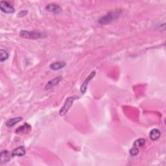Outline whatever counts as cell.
I'll use <instances>...</instances> for the list:
<instances>
[{
  "instance_id": "17",
  "label": "cell",
  "mask_w": 166,
  "mask_h": 166,
  "mask_svg": "<svg viewBox=\"0 0 166 166\" xmlns=\"http://www.w3.org/2000/svg\"><path fill=\"white\" fill-rule=\"evenodd\" d=\"M27 12H27V11H22L21 12H18L17 16H18V18H20V17H24V16H25V15H27Z\"/></svg>"
},
{
  "instance_id": "9",
  "label": "cell",
  "mask_w": 166,
  "mask_h": 166,
  "mask_svg": "<svg viewBox=\"0 0 166 166\" xmlns=\"http://www.w3.org/2000/svg\"><path fill=\"white\" fill-rule=\"evenodd\" d=\"M25 149L24 146L18 147L12 152L11 156L12 157L15 156H23L25 154Z\"/></svg>"
},
{
  "instance_id": "16",
  "label": "cell",
  "mask_w": 166,
  "mask_h": 166,
  "mask_svg": "<svg viewBox=\"0 0 166 166\" xmlns=\"http://www.w3.org/2000/svg\"><path fill=\"white\" fill-rule=\"evenodd\" d=\"M129 153H130L131 155L134 156H137L139 153V150L136 147H134L132 148L129 151Z\"/></svg>"
},
{
  "instance_id": "6",
  "label": "cell",
  "mask_w": 166,
  "mask_h": 166,
  "mask_svg": "<svg viewBox=\"0 0 166 166\" xmlns=\"http://www.w3.org/2000/svg\"><path fill=\"white\" fill-rule=\"evenodd\" d=\"M45 8L48 11L55 14H58L62 12L61 7L56 4H49L48 5L46 6Z\"/></svg>"
},
{
  "instance_id": "7",
  "label": "cell",
  "mask_w": 166,
  "mask_h": 166,
  "mask_svg": "<svg viewBox=\"0 0 166 166\" xmlns=\"http://www.w3.org/2000/svg\"><path fill=\"white\" fill-rule=\"evenodd\" d=\"M31 131V126L28 123H24L16 130V134H25Z\"/></svg>"
},
{
  "instance_id": "4",
  "label": "cell",
  "mask_w": 166,
  "mask_h": 166,
  "mask_svg": "<svg viewBox=\"0 0 166 166\" xmlns=\"http://www.w3.org/2000/svg\"><path fill=\"white\" fill-rule=\"evenodd\" d=\"M0 9L3 12L7 14H12L15 12V8H14L10 4H8L7 2L2 1L0 2Z\"/></svg>"
},
{
  "instance_id": "12",
  "label": "cell",
  "mask_w": 166,
  "mask_h": 166,
  "mask_svg": "<svg viewBox=\"0 0 166 166\" xmlns=\"http://www.w3.org/2000/svg\"><path fill=\"white\" fill-rule=\"evenodd\" d=\"M161 136V132L158 128H154L150 132L149 137L151 140L156 141L158 140Z\"/></svg>"
},
{
  "instance_id": "2",
  "label": "cell",
  "mask_w": 166,
  "mask_h": 166,
  "mask_svg": "<svg viewBox=\"0 0 166 166\" xmlns=\"http://www.w3.org/2000/svg\"><path fill=\"white\" fill-rule=\"evenodd\" d=\"M119 15H120V14H119V12H110L103 16L99 20V22L101 25H107L110 24V23H111L114 20L118 19L119 17Z\"/></svg>"
},
{
  "instance_id": "13",
  "label": "cell",
  "mask_w": 166,
  "mask_h": 166,
  "mask_svg": "<svg viewBox=\"0 0 166 166\" xmlns=\"http://www.w3.org/2000/svg\"><path fill=\"white\" fill-rule=\"evenodd\" d=\"M22 117H17V118H14L9 119L6 122V126L7 127H12L15 125L16 124L18 123L20 121L22 120Z\"/></svg>"
},
{
  "instance_id": "1",
  "label": "cell",
  "mask_w": 166,
  "mask_h": 166,
  "mask_svg": "<svg viewBox=\"0 0 166 166\" xmlns=\"http://www.w3.org/2000/svg\"><path fill=\"white\" fill-rule=\"evenodd\" d=\"M20 36L23 38H28V39H38L41 38L43 36V33H40L39 31H24L22 30L20 31Z\"/></svg>"
},
{
  "instance_id": "14",
  "label": "cell",
  "mask_w": 166,
  "mask_h": 166,
  "mask_svg": "<svg viewBox=\"0 0 166 166\" xmlns=\"http://www.w3.org/2000/svg\"><path fill=\"white\" fill-rule=\"evenodd\" d=\"M8 58V54L6 51L3 49L0 50V61H1V62H4L5 61H6Z\"/></svg>"
},
{
  "instance_id": "11",
  "label": "cell",
  "mask_w": 166,
  "mask_h": 166,
  "mask_svg": "<svg viewBox=\"0 0 166 166\" xmlns=\"http://www.w3.org/2000/svg\"><path fill=\"white\" fill-rule=\"evenodd\" d=\"M0 160L2 163H7L11 160V154L7 150H3L1 152V156H0Z\"/></svg>"
},
{
  "instance_id": "3",
  "label": "cell",
  "mask_w": 166,
  "mask_h": 166,
  "mask_svg": "<svg viewBox=\"0 0 166 166\" xmlns=\"http://www.w3.org/2000/svg\"><path fill=\"white\" fill-rule=\"evenodd\" d=\"M77 99H79V97H77V96H71V97H70V98H68L66 100L64 106L61 108V110H60V112H59L60 116H64V115H66V113L68 112L69 109H70L72 106V105L73 103V101Z\"/></svg>"
},
{
  "instance_id": "10",
  "label": "cell",
  "mask_w": 166,
  "mask_h": 166,
  "mask_svg": "<svg viewBox=\"0 0 166 166\" xmlns=\"http://www.w3.org/2000/svg\"><path fill=\"white\" fill-rule=\"evenodd\" d=\"M61 80H62V77L59 76V77L55 78V79H53L52 80L49 81L48 82L47 85H46V86H45V89L49 90V89L53 88L54 86H57L58 84V83L61 81Z\"/></svg>"
},
{
  "instance_id": "5",
  "label": "cell",
  "mask_w": 166,
  "mask_h": 166,
  "mask_svg": "<svg viewBox=\"0 0 166 166\" xmlns=\"http://www.w3.org/2000/svg\"><path fill=\"white\" fill-rule=\"evenodd\" d=\"M95 75V71H92L90 75L86 78V79L85 81V82L82 83V85L81 86V91L82 94H85L86 90H87V87L88 85L90 82V81L92 79V78H94V77Z\"/></svg>"
},
{
  "instance_id": "15",
  "label": "cell",
  "mask_w": 166,
  "mask_h": 166,
  "mask_svg": "<svg viewBox=\"0 0 166 166\" xmlns=\"http://www.w3.org/2000/svg\"><path fill=\"white\" fill-rule=\"evenodd\" d=\"M145 144V140L144 138H140V139L136 140L134 142V147H143Z\"/></svg>"
},
{
  "instance_id": "8",
  "label": "cell",
  "mask_w": 166,
  "mask_h": 166,
  "mask_svg": "<svg viewBox=\"0 0 166 166\" xmlns=\"http://www.w3.org/2000/svg\"><path fill=\"white\" fill-rule=\"evenodd\" d=\"M66 66V63L65 62H55L50 64L49 68L51 70L57 71L61 70Z\"/></svg>"
}]
</instances>
